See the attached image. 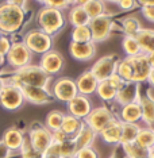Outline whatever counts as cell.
<instances>
[{"label": "cell", "mask_w": 154, "mask_h": 158, "mask_svg": "<svg viewBox=\"0 0 154 158\" xmlns=\"http://www.w3.org/2000/svg\"><path fill=\"white\" fill-rule=\"evenodd\" d=\"M7 82H12L19 87H42L48 88L50 84L52 77L49 74H46L44 70L41 69L39 65H30L22 68V69L12 70V73H10V76L4 78Z\"/></svg>", "instance_id": "cell-1"}, {"label": "cell", "mask_w": 154, "mask_h": 158, "mask_svg": "<svg viewBox=\"0 0 154 158\" xmlns=\"http://www.w3.org/2000/svg\"><path fill=\"white\" fill-rule=\"evenodd\" d=\"M26 20V10L12 3H0V33L14 34L23 26Z\"/></svg>", "instance_id": "cell-2"}, {"label": "cell", "mask_w": 154, "mask_h": 158, "mask_svg": "<svg viewBox=\"0 0 154 158\" xmlns=\"http://www.w3.org/2000/svg\"><path fill=\"white\" fill-rule=\"evenodd\" d=\"M66 18L65 14L61 10L50 8V7H42L37 14V24L39 30L45 31L50 37H54L65 27Z\"/></svg>", "instance_id": "cell-3"}, {"label": "cell", "mask_w": 154, "mask_h": 158, "mask_svg": "<svg viewBox=\"0 0 154 158\" xmlns=\"http://www.w3.org/2000/svg\"><path fill=\"white\" fill-rule=\"evenodd\" d=\"M23 42L33 54L44 56L45 53L53 50V37L39 28H34L24 34Z\"/></svg>", "instance_id": "cell-4"}, {"label": "cell", "mask_w": 154, "mask_h": 158, "mask_svg": "<svg viewBox=\"0 0 154 158\" xmlns=\"http://www.w3.org/2000/svg\"><path fill=\"white\" fill-rule=\"evenodd\" d=\"M27 139L30 145L34 147L37 152L44 154L50 146L53 145V132L46 127L45 124H41L38 122L33 123L30 130L27 132Z\"/></svg>", "instance_id": "cell-5"}, {"label": "cell", "mask_w": 154, "mask_h": 158, "mask_svg": "<svg viewBox=\"0 0 154 158\" xmlns=\"http://www.w3.org/2000/svg\"><path fill=\"white\" fill-rule=\"evenodd\" d=\"M26 102L22 88L12 82H7L0 92V106L7 111H18Z\"/></svg>", "instance_id": "cell-6"}, {"label": "cell", "mask_w": 154, "mask_h": 158, "mask_svg": "<svg viewBox=\"0 0 154 158\" xmlns=\"http://www.w3.org/2000/svg\"><path fill=\"white\" fill-rule=\"evenodd\" d=\"M33 60V53L28 50V48L24 45L23 41H15L12 42V46L10 49L8 54L6 56V61L14 70L22 69L31 64Z\"/></svg>", "instance_id": "cell-7"}, {"label": "cell", "mask_w": 154, "mask_h": 158, "mask_svg": "<svg viewBox=\"0 0 154 158\" xmlns=\"http://www.w3.org/2000/svg\"><path fill=\"white\" fill-rule=\"evenodd\" d=\"M89 30L92 34V42L94 44H99V42H104L106 39L110 38L114 30V19L108 14L91 19L89 22Z\"/></svg>", "instance_id": "cell-8"}, {"label": "cell", "mask_w": 154, "mask_h": 158, "mask_svg": "<svg viewBox=\"0 0 154 158\" xmlns=\"http://www.w3.org/2000/svg\"><path fill=\"white\" fill-rule=\"evenodd\" d=\"M52 93L56 100L61 103H69L78 95L76 80L70 77H60L53 82Z\"/></svg>", "instance_id": "cell-9"}, {"label": "cell", "mask_w": 154, "mask_h": 158, "mask_svg": "<svg viewBox=\"0 0 154 158\" xmlns=\"http://www.w3.org/2000/svg\"><path fill=\"white\" fill-rule=\"evenodd\" d=\"M114 119H115V118H114L112 111L108 110L104 106H102V107H95V108H92L89 115L84 119V123L87 124L88 127H91L92 130L99 135L100 131L104 130Z\"/></svg>", "instance_id": "cell-10"}, {"label": "cell", "mask_w": 154, "mask_h": 158, "mask_svg": "<svg viewBox=\"0 0 154 158\" xmlns=\"http://www.w3.org/2000/svg\"><path fill=\"white\" fill-rule=\"evenodd\" d=\"M118 64H119V58L116 54L104 56L96 61L89 70L94 73V76L99 81H104L107 78H110L114 73H116Z\"/></svg>", "instance_id": "cell-11"}, {"label": "cell", "mask_w": 154, "mask_h": 158, "mask_svg": "<svg viewBox=\"0 0 154 158\" xmlns=\"http://www.w3.org/2000/svg\"><path fill=\"white\" fill-rule=\"evenodd\" d=\"M39 66L45 72L46 74H49L50 77L58 74L65 66V58L57 50H50V52L45 53L44 56H41V61H39Z\"/></svg>", "instance_id": "cell-12"}, {"label": "cell", "mask_w": 154, "mask_h": 158, "mask_svg": "<svg viewBox=\"0 0 154 158\" xmlns=\"http://www.w3.org/2000/svg\"><path fill=\"white\" fill-rule=\"evenodd\" d=\"M131 62V70H132V82H141L148 81L149 74L152 72V66H150L149 61H148V56L146 54H138L134 57H128Z\"/></svg>", "instance_id": "cell-13"}, {"label": "cell", "mask_w": 154, "mask_h": 158, "mask_svg": "<svg viewBox=\"0 0 154 158\" xmlns=\"http://www.w3.org/2000/svg\"><path fill=\"white\" fill-rule=\"evenodd\" d=\"M24 96V100L34 106H42V104L52 103L54 100L53 93L48 88L42 87H20Z\"/></svg>", "instance_id": "cell-14"}, {"label": "cell", "mask_w": 154, "mask_h": 158, "mask_svg": "<svg viewBox=\"0 0 154 158\" xmlns=\"http://www.w3.org/2000/svg\"><path fill=\"white\" fill-rule=\"evenodd\" d=\"M69 54L76 61H89L96 56V44L94 42H72L69 44Z\"/></svg>", "instance_id": "cell-15"}, {"label": "cell", "mask_w": 154, "mask_h": 158, "mask_svg": "<svg viewBox=\"0 0 154 158\" xmlns=\"http://www.w3.org/2000/svg\"><path fill=\"white\" fill-rule=\"evenodd\" d=\"M66 106H68V112L81 120H84L89 115V112L92 111V108H94L91 100L88 99V96H83V95H77Z\"/></svg>", "instance_id": "cell-16"}, {"label": "cell", "mask_w": 154, "mask_h": 158, "mask_svg": "<svg viewBox=\"0 0 154 158\" xmlns=\"http://www.w3.org/2000/svg\"><path fill=\"white\" fill-rule=\"evenodd\" d=\"M141 98V91H139V84L137 82H124L122 88L116 92L115 103L119 106H126L132 102H139Z\"/></svg>", "instance_id": "cell-17"}, {"label": "cell", "mask_w": 154, "mask_h": 158, "mask_svg": "<svg viewBox=\"0 0 154 158\" xmlns=\"http://www.w3.org/2000/svg\"><path fill=\"white\" fill-rule=\"evenodd\" d=\"M76 85H77L78 95L91 96V95H94V93H96L99 80L94 76V73H92L91 70H85L77 77Z\"/></svg>", "instance_id": "cell-18"}, {"label": "cell", "mask_w": 154, "mask_h": 158, "mask_svg": "<svg viewBox=\"0 0 154 158\" xmlns=\"http://www.w3.org/2000/svg\"><path fill=\"white\" fill-rule=\"evenodd\" d=\"M24 141H26V136L19 128H15V127H10L7 128L3 134V138H2V142L11 150L12 153L15 152H20L22 146L24 145Z\"/></svg>", "instance_id": "cell-19"}, {"label": "cell", "mask_w": 154, "mask_h": 158, "mask_svg": "<svg viewBox=\"0 0 154 158\" xmlns=\"http://www.w3.org/2000/svg\"><path fill=\"white\" fill-rule=\"evenodd\" d=\"M119 120L122 123H138L142 120V107L139 102H132L122 106L119 111Z\"/></svg>", "instance_id": "cell-20"}, {"label": "cell", "mask_w": 154, "mask_h": 158, "mask_svg": "<svg viewBox=\"0 0 154 158\" xmlns=\"http://www.w3.org/2000/svg\"><path fill=\"white\" fill-rule=\"evenodd\" d=\"M100 138L108 145H120L122 138V122L119 119H114L104 130L100 131Z\"/></svg>", "instance_id": "cell-21"}, {"label": "cell", "mask_w": 154, "mask_h": 158, "mask_svg": "<svg viewBox=\"0 0 154 158\" xmlns=\"http://www.w3.org/2000/svg\"><path fill=\"white\" fill-rule=\"evenodd\" d=\"M139 103L142 107V122L149 128H154V98L148 91L145 95L141 93Z\"/></svg>", "instance_id": "cell-22"}, {"label": "cell", "mask_w": 154, "mask_h": 158, "mask_svg": "<svg viewBox=\"0 0 154 158\" xmlns=\"http://www.w3.org/2000/svg\"><path fill=\"white\" fill-rule=\"evenodd\" d=\"M68 22L70 26H88L91 22V18L88 16L87 11L83 6H72L68 11Z\"/></svg>", "instance_id": "cell-23"}, {"label": "cell", "mask_w": 154, "mask_h": 158, "mask_svg": "<svg viewBox=\"0 0 154 158\" xmlns=\"http://www.w3.org/2000/svg\"><path fill=\"white\" fill-rule=\"evenodd\" d=\"M142 54H149L154 52V30L153 28H141L139 33L135 35Z\"/></svg>", "instance_id": "cell-24"}, {"label": "cell", "mask_w": 154, "mask_h": 158, "mask_svg": "<svg viewBox=\"0 0 154 158\" xmlns=\"http://www.w3.org/2000/svg\"><path fill=\"white\" fill-rule=\"evenodd\" d=\"M96 136H98V134H96L91 127H88V126L84 123L83 128H81V130L78 131V134L73 138V142H74V145H76V149L80 150V149H84V147L92 146V143L95 142Z\"/></svg>", "instance_id": "cell-25"}, {"label": "cell", "mask_w": 154, "mask_h": 158, "mask_svg": "<svg viewBox=\"0 0 154 158\" xmlns=\"http://www.w3.org/2000/svg\"><path fill=\"white\" fill-rule=\"evenodd\" d=\"M83 126H84V120L78 119V118L73 116V115H70V114H65L62 126H61V130L65 132L70 139H73L74 136L78 134V131L83 128Z\"/></svg>", "instance_id": "cell-26"}, {"label": "cell", "mask_w": 154, "mask_h": 158, "mask_svg": "<svg viewBox=\"0 0 154 158\" xmlns=\"http://www.w3.org/2000/svg\"><path fill=\"white\" fill-rule=\"evenodd\" d=\"M141 130V126L138 123H122V138L120 145L126 143H134L137 141L138 132Z\"/></svg>", "instance_id": "cell-27"}, {"label": "cell", "mask_w": 154, "mask_h": 158, "mask_svg": "<svg viewBox=\"0 0 154 158\" xmlns=\"http://www.w3.org/2000/svg\"><path fill=\"white\" fill-rule=\"evenodd\" d=\"M116 92L118 91L110 84L108 80L99 81L98 89H96V95H98L99 99H102L103 102H115Z\"/></svg>", "instance_id": "cell-28"}, {"label": "cell", "mask_w": 154, "mask_h": 158, "mask_svg": "<svg viewBox=\"0 0 154 158\" xmlns=\"http://www.w3.org/2000/svg\"><path fill=\"white\" fill-rule=\"evenodd\" d=\"M64 116L65 114L61 112L58 110H53L46 115V119H45V126L49 128L50 131H57L61 128L62 126V122H64Z\"/></svg>", "instance_id": "cell-29"}, {"label": "cell", "mask_w": 154, "mask_h": 158, "mask_svg": "<svg viewBox=\"0 0 154 158\" xmlns=\"http://www.w3.org/2000/svg\"><path fill=\"white\" fill-rule=\"evenodd\" d=\"M137 145H139L141 147L146 150H150L152 147H154V134H153V128L149 127H141V130L138 132L137 141H135Z\"/></svg>", "instance_id": "cell-30"}, {"label": "cell", "mask_w": 154, "mask_h": 158, "mask_svg": "<svg viewBox=\"0 0 154 158\" xmlns=\"http://www.w3.org/2000/svg\"><path fill=\"white\" fill-rule=\"evenodd\" d=\"M84 8H85V11H87L88 16L91 18V19H95V18L104 15L106 11H107L104 0H92V2H89L88 4L84 6Z\"/></svg>", "instance_id": "cell-31"}, {"label": "cell", "mask_w": 154, "mask_h": 158, "mask_svg": "<svg viewBox=\"0 0 154 158\" xmlns=\"http://www.w3.org/2000/svg\"><path fill=\"white\" fill-rule=\"evenodd\" d=\"M122 48L123 52L126 53V57H134L141 54V48L135 37H130V35H124L122 39Z\"/></svg>", "instance_id": "cell-32"}, {"label": "cell", "mask_w": 154, "mask_h": 158, "mask_svg": "<svg viewBox=\"0 0 154 158\" xmlns=\"http://www.w3.org/2000/svg\"><path fill=\"white\" fill-rule=\"evenodd\" d=\"M142 28L139 20L135 16H128L126 19L122 20V30H123L124 35H130V37H135L139 30Z\"/></svg>", "instance_id": "cell-33"}, {"label": "cell", "mask_w": 154, "mask_h": 158, "mask_svg": "<svg viewBox=\"0 0 154 158\" xmlns=\"http://www.w3.org/2000/svg\"><path fill=\"white\" fill-rule=\"evenodd\" d=\"M123 147V152L126 154L127 158H148L149 157V150L143 149L137 143H126V145H122Z\"/></svg>", "instance_id": "cell-34"}, {"label": "cell", "mask_w": 154, "mask_h": 158, "mask_svg": "<svg viewBox=\"0 0 154 158\" xmlns=\"http://www.w3.org/2000/svg\"><path fill=\"white\" fill-rule=\"evenodd\" d=\"M70 37H72V42H80V44L92 42V34H91V30H89V26L73 27Z\"/></svg>", "instance_id": "cell-35"}, {"label": "cell", "mask_w": 154, "mask_h": 158, "mask_svg": "<svg viewBox=\"0 0 154 158\" xmlns=\"http://www.w3.org/2000/svg\"><path fill=\"white\" fill-rule=\"evenodd\" d=\"M60 145V156L61 158H74L77 153L76 145H74L73 139H68V141L58 143Z\"/></svg>", "instance_id": "cell-36"}, {"label": "cell", "mask_w": 154, "mask_h": 158, "mask_svg": "<svg viewBox=\"0 0 154 158\" xmlns=\"http://www.w3.org/2000/svg\"><path fill=\"white\" fill-rule=\"evenodd\" d=\"M19 153H20V156H22V158H44V154L37 152V150L30 145L27 138H26V141H24V145L22 146Z\"/></svg>", "instance_id": "cell-37"}, {"label": "cell", "mask_w": 154, "mask_h": 158, "mask_svg": "<svg viewBox=\"0 0 154 158\" xmlns=\"http://www.w3.org/2000/svg\"><path fill=\"white\" fill-rule=\"evenodd\" d=\"M74 158H99V153L92 146H89V147H84V149L77 150Z\"/></svg>", "instance_id": "cell-38"}, {"label": "cell", "mask_w": 154, "mask_h": 158, "mask_svg": "<svg viewBox=\"0 0 154 158\" xmlns=\"http://www.w3.org/2000/svg\"><path fill=\"white\" fill-rule=\"evenodd\" d=\"M45 7H50V8H56V10H66L69 7L68 0H44Z\"/></svg>", "instance_id": "cell-39"}, {"label": "cell", "mask_w": 154, "mask_h": 158, "mask_svg": "<svg viewBox=\"0 0 154 158\" xmlns=\"http://www.w3.org/2000/svg\"><path fill=\"white\" fill-rule=\"evenodd\" d=\"M11 46H12L11 38L6 37V35H2V37H0V56L6 57L7 54H8Z\"/></svg>", "instance_id": "cell-40"}, {"label": "cell", "mask_w": 154, "mask_h": 158, "mask_svg": "<svg viewBox=\"0 0 154 158\" xmlns=\"http://www.w3.org/2000/svg\"><path fill=\"white\" fill-rule=\"evenodd\" d=\"M107 80L110 81V84L112 85V87L115 88L116 91H119V89L122 88V85H123L124 82H126V81H124L123 78H122V77H120V76H119V74H118V73H114L112 76H111L110 78H107Z\"/></svg>", "instance_id": "cell-41"}, {"label": "cell", "mask_w": 154, "mask_h": 158, "mask_svg": "<svg viewBox=\"0 0 154 158\" xmlns=\"http://www.w3.org/2000/svg\"><path fill=\"white\" fill-rule=\"evenodd\" d=\"M141 12H142V15L149 20V22L154 23V6L141 7Z\"/></svg>", "instance_id": "cell-42"}, {"label": "cell", "mask_w": 154, "mask_h": 158, "mask_svg": "<svg viewBox=\"0 0 154 158\" xmlns=\"http://www.w3.org/2000/svg\"><path fill=\"white\" fill-rule=\"evenodd\" d=\"M68 139H70V138L61 130V128L57 131H53V141H54V143H62V142L68 141Z\"/></svg>", "instance_id": "cell-43"}, {"label": "cell", "mask_w": 154, "mask_h": 158, "mask_svg": "<svg viewBox=\"0 0 154 158\" xmlns=\"http://www.w3.org/2000/svg\"><path fill=\"white\" fill-rule=\"evenodd\" d=\"M137 4H138L137 0H120V2L118 3V6H119L122 10H124V11H128V10L135 8V6Z\"/></svg>", "instance_id": "cell-44"}, {"label": "cell", "mask_w": 154, "mask_h": 158, "mask_svg": "<svg viewBox=\"0 0 154 158\" xmlns=\"http://www.w3.org/2000/svg\"><path fill=\"white\" fill-rule=\"evenodd\" d=\"M11 154H12L11 150H10L4 143L0 141V158H10L11 157Z\"/></svg>", "instance_id": "cell-45"}, {"label": "cell", "mask_w": 154, "mask_h": 158, "mask_svg": "<svg viewBox=\"0 0 154 158\" xmlns=\"http://www.w3.org/2000/svg\"><path fill=\"white\" fill-rule=\"evenodd\" d=\"M137 3L141 7H146V6H154V0H137Z\"/></svg>", "instance_id": "cell-46"}, {"label": "cell", "mask_w": 154, "mask_h": 158, "mask_svg": "<svg viewBox=\"0 0 154 158\" xmlns=\"http://www.w3.org/2000/svg\"><path fill=\"white\" fill-rule=\"evenodd\" d=\"M7 2H8V3H12V4H15V6L23 7V8H24V6H26L27 0H7Z\"/></svg>", "instance_id": "cell-47"}, {"label": "cell", "mask_w": 154, "mask_h": 158, "mask_svg": "<svg viewBox=\"0 0 154 158\" xmlns=\"http://www.w3.org/2000/svg\"><path fill=\"white\" fill-rule=\"evenodd\" d=\"M146 56H148V61H149L150 66H152V69H154V52L149 53V54H146Z\"/></svg>", "instance_id": "cell-48"}, {"label": "cell", "mask_w": 154, "mask_h": 158, "mask_svg": "<svg viewBox=\"0 0 154 158\" xmlns=\"http://www.w3.org/2000/svg\"><path fill=\"white\" fill-rule=\"evenodd\" d=\"M148 82L150 84V87L154 88V69H152V72H150L149 78H148Z\"/></svg>", "instance_id": "cell-49"}, {"label": "cell", "mask_w": 154, "mask_h": 158, "mask_svg": "<svg viewBox=\"0 0 154 158\" xmlns=\"http://www.w3.org/2000/svg\"><path fill=\"white\" fill-rule=\"evenodd\" d=\"M89 2H92V0H76V2H74V4H76V6H85V4H88V3ZM73 4V6H74Z\"/></svg>", "instance_id": "cell-50"}, {"label": "cell", "mask_w": 154, "mask_h": 158, "mask_svg": "<svg viewBox=\"0 0 154 158\" xmlns=\"http://www.w3.org/2000/svg\"><path fill=\"white\" fill-rule=\"evenodd\" d=\"M4 85H6V80H4V77H3V74L0 73V92H2V89L4 88Z\"/></svg>", "instance_id": "cell-51"}, {"label": "cell", "mask_w": 154, "mask_h": 158, "mask_svg": "<svg viewBox=\"0 0 154 158\" xmlns=\"http://www.w3.org/2000/svg\"><path fill=\"white\" fill-rule=\"evenodd\" d=\"M148 158H154V147H152V149L149 150V157Z\"/></svg>", "instance_id": "cell-52"}, {"label": "cell", "mask_w": 154, "mask_h": 158, "mask_svg": "<svg viewBox=\"0 0 154 158\" xmlns=\"http://www.w3.org/2000/svg\"><path fill=\"white\" fill-rule=\"evenodd\" d=\"M4 62H6V57L0 56V66H3V65H4Z\"/></svg>", "instance_id": "cell-53"}, {"label": "cell", "mask_w": 154, "mask_h": 158, "mask_svg": "<svg viewBox=\"0 0 154 158\" xmlns=\"http://www.w3.org/2000/svg\"><path fill=\"white\" fill-rule=\"evenodd\" d=\"M104 2H106V3H114V4H118L120 0H104Z\"/></svg>", "instance_id": "cell-54"}, {"label": "cell", "mask_w": 154, "mask_h": 158, "mask_svg": "<svg viewBox=\"0 0 154 158\" xmlns=\"http://www.w3.org/2000/svg\"><path fill=\"white\" fill-rule=\"evenodd\" d=\"M74 2H76V0H68V3H69V6H73V4H74Z\"/></svg>", "instance_id": "cell-55"}, {"label": "cell", "mask_w": 154, "mask_h": 158, "mask_svg": "<svg viewBox=\"0 0 154 158\" xmlns=\"http://www.w3.org/2000/svg\"><path fill=\"white\" fill-rule=\"evenodd\" d=\"M110 158H119V157H118V156H116V153H114V154H112V156H111Z\"/></svg>", "instance_id": "cell-56"}, {"label": "cell", "mask_w": 154, "mask_h": 158, "mask_svg": "<svg viewBox=\"0 0 154 158\" xmlns=\"http://www.w3.org/2000/svg\"><path fill=\"white\" fill-rule=\"evenodd\" d=\"M38 3H42V4H44V0H37Z\"/></svg>", "instance_id": "cell-57"}, {"label": "cell", "mask_w": 154, "mask_h": 158, "mask_svg": "<svg viewBox=\"0 0 154 158\" xmlns=\"http://www.w3.org/2000/svg\"><path fill=\"white\" fill-rule=\"evenodd\" d=\"M2 35H3V34H2V33H0V37H2Z\"/></svg>", "instance_id": "cell-58"}, {"label": "cell", "mask_w": 154, "mask_h": 158, "mask_svg": "<svg viewBox=\"0 0 154 158\" xmlns=\"http://www.w3.org/2000/svg\"><path fill=\"white\" fill-rule=\"evenodd\" d=\"M153 134H154V128H153Z\"/></svg>", "instance_id": "cell-59"}, {"label": "cell", "mask_w": 154, "mask_h": 158, "mask_svg": "<svg viewBox=\"0 0 154 158\" xmlns=\"http://www.w3.org/2000/svg\"><path fill=\"white\" fill-rule=\"evenodd\" d=\"M124 158H127V157H124Z\"/></svg>", "instance_id": "cell-60"}]
</instances>
